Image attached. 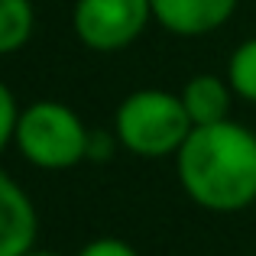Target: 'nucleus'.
I'll return each instance as SVG.
<instances>
[{
    "instance_id": "nucleus-4",
    "label": "nucleus",
    "mask_w": 256,
    "mask_h": 256,
    "mask_svg": "<svg viewBox=\"0 0 256 256\" xmlns=\"http://www.w3.org/2000/svg\"><path fill=\"white\" fill-rule=\"evenodd\" d=\"M150 16V0H78L72 10V30L88 49L117 52L140 39Z\"/></svg>"
},
{
    "instance_id": "nucleus-8",
    "label": "nucleus",
    "mask_w": 256,
    "mask_h": 256,
    "mask_svg": "<svg viewBox=\"0 0 256 256\" xmlns=\"http://www.w3.org/2000/svg\"><path fill=\"white\" fill-rule=\"evenodd\" d=\"M32 4L30 0H0V56L20 52L32 36Z\"/></svg>"
},
{
    "instance_id": "nucleus-11",
    "label": "nucleus",
    "mask_w": 256,
    "mask_h": 256,
    "mask_svg": "<svg viewBox=\"0 0 256 256\" xmlns=\"http://www.w3.org/2000/svg\"><path fill=\"white\" fill-rule=\"evenodd\" d=\"M78 256H140L133 250L126 240H117V237H98L91 240V244H84Z\"/></svg>"
},
{
    "instance_id": "nucleus-5",
    "label": "nucleus",
    "mask_w": 256,
    "mask_h": 256,
    "mask_svg": "<svg viewBox=\"0 0 256 256\" xmlns=\"http://www.w3.org/2000/svg\"><path fill=\"white\" fill-rule=\"evenodd\" d=\"M39 218L30 194L0 169V256H26L36 246Z\"/></svg>"
},
{
    "instance_id": "nucleus-7",
    "label": "nucleus",
    "mask_w": 256,
    "mask_h": 256,
    "mask_svg": "<svg viewBox=\"0 0 256 256\" xmlns=\"http://www.w3.org/2000/svg\"><path fill=\"white\" fill-rule=\"evenodd\" d=\"M230 94L234 88L218 75H194L192 82H185L182 88V104H185L188 117L194 126H208V124H220L227 120L230 110Z\"/></svg>"
},
{
    "instance_id": "nucleus-3",
    "label": "nucleus",
    "mask_w": 256,
    "mask_h": 256,
    "mask_svg": "<svg viewBox=\"0 0 256 256\" xmlns=\"http://www.w3.org/2000/svg\"><path fill=\"white\" fill-rule=\"evenodd\" d=\"M16 150L46 172H65L91 156V133L72 107L58 100H36L20 114Z\"/></svg>"
},
{
    "instance_id": "nucleus-9",
    "label": "nucleus",
    "mask_w": 256,
    "mask_h": 256,
    "mask_svg": "<svg viewBox=\"0 0 256 256\" xmlns=\"http://www.w3.org/2000/svg\"><path fill=\"white\" fill-rule=\"evenodd\" d=\"M227 84L234 88L237 98L256 104V39H246L234 49L227 62Z\"/></svg>"
},
{
    "instance_id": "nucleus-2",
    "label": "nucleus",
    "mask_w": 256,
    "mask_h": 256,
    "mask_svg": "<svg viewBox=\"0 0 256 256\" xmlns=\"http://www.w3.org/2000/svg\"><path fill=\"white\" fill-rule=\"evenodd\" d=\"M192 130L194 124L182 98L169 91H156V88H143L124 98L114 117V133L120 146L143 159L175 156Z\"/></svg>"
},
{
    "instance_id": "nucleus-10",
    "label": "nucleus",
    "mask_w": 256,
    "mask_h": 256,
    "mask_svg": "<svg viewBox=\"0 0 256 256\" xmlns=\"http://www.w3.org/2000/svg\"><path fill=\"white\" fill-rule=\"evenodd\" d=\"M20 107H16V98L13 91L0 82V152L16 140V124H20Z\"/></svg>"
},
{
    "instance_id": "nucleus-12",
    "label": "nucleus",
    "mask_w": 256,
    "mask_h": 256,
    "mask_svg": "<svg viewBox=\"0 0 256 256\" xmlns=\"http://www.w3.org/2000/svg\"><path fill=\"white\" fill-rule=\"evenodd\" d=\"M26 256H58V253H46V250H30Z\"/></svg>"
},
{
    "instance_id": "nucleus-6",
    "label": "nucleus",
    "mask_w": 256,
    "mask_h": 256,
    "mask_svg": "<svg viewBox=\"0 0 256 256\" xmlns=\"http://www.w3.org/2000/svg\"><path fill=\"white\" fill-rule=\"evenodd\" d=\"M152 16L172 36H208L237 10V0H150Z\"/></svg>"
},
{
    "instance_id": "nucleus-1",
    "label": "nucleus",
    "mask_w": 256,
    "mask_h": 256,
    "mask_svg": "<svg viewBox=\"0 0 256 256\" xmlns=\"http://www.w3.org/2000/svg\"><path fill=\"white\" fill-rule=\"evenodd\" d=\"M175 169L194 204L218 214L244 211L256 201V133L234 120L194 126L175 152Z\"/></svg>"
}]
</instances>
